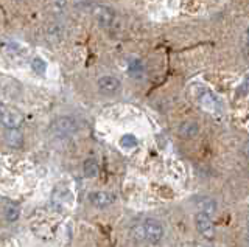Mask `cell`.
I'll use <instances>...</instances> for the list:
<instances>
[{"instance_id": "5b68a950", "label": "cell", "mask_w": 249, "mask_h": 247, "mask_svg": "<svg viewBox=\"0 0 249 247\" xmlns=\"http://www.w3.org/2000/svg\"><path fill=\"white\" fill-rule=\"evenodd\" d=\"M93 17L101 27H111L115 20V13L112 8H109L106 5H95L93 6Z\"/></svg>"}, {"instance_id": "9c48e42d", "label": "cell", "mask_w": 249, "mask_h": 247, "mask_svg": "<svg viewBox=\"0 0 249 247\" xmlns=\"http://www.w3.org/2000/svg\"><path fill=\"white\" fill-rule=\"evenodd\" d=\"M178 132L182 138H193L195 135H198L199 126L195 121H184L182 125L178 128Z\"/></svg>"}, {"instance_id": "e0dca14e", "label": "cell", "mask_w": 249, "mask_h": 247, "mask_svg": "<svg viewBox=\"0 0 249 247\" xmlns=\"http://www.w3.org/2000/svg\"><path fill=\"white\" fill-rule=\"evenodd\" d=\"M245 53L249 58V28L246 30V34H245Z\"/></svg>"}, {"instance_id": "5bb4252c", "label": "cell", "mask_w": 249, "mask_h": 247, "mask_svg": "<svg viewBox=\"0 0 249 247\" xmlns=\"http://www.w3.org/2000/svg\"><path fill=\"white\" fill-rule=\"evenodd\" d=\"M120 145H122V148H124V149H132V148H136V146L139 145V140L132 134H126V135H123L120 138Z\"/></svg>"}, {"instance_id": "52a82bcc", "label": "cell", "mask_w": 249, "mask_h": 247, "mask_svg": "<svg viewBox=\"0 0 249 247\" xmlns=\"http://www.w3.org/2000/svg\"><path fill=\"white\" fill-rule=\"evenodd\" d=\"M89 200H90V204L93 207L106 208V207L114 204L115 198L111 195V193H107V191H93V193H90V195H89Z\"/></svg>"}, {"instance_id": "277c9868", "label": "cell", "mask_w": 249, "mask_h": 247, "mask_svg": "<svg viewBox=\"0 0 249 247\" xmlns=\"http://www.w3.org/2000/svg\"><path fill=\"white\" fill-rule=\"evenodd\" d=\"M0 121H2L3 126L8 129H18L22 125L23 117L19 111L11 109V107H6V106H0Z\"/></svg>"}, {"instance_id": "ac0fdd59", "label": "cell", "mask_w": 249, "mask_h": 247, "mask_svg": "<svg viewBox=\"0 0 249 247\" xmlns=\"http://www.w3.org/2000/svg\"><path fill=\"white\" fill-rule=\"evenodd\" d=\"M243 152H245L246 159L249 160V140H248V142H246V145H245V148H243Z\"/></svg>"}, {"instance_id": "2e32d148", "label": "cell", "mask_w": 249, "mask_h": 247, "mask_svg": "<svg viewBox=\"0 0 249 247\" xmlns=\"http://www.w3.org/2000/svg\"><path fill=\"white\" fill-rule=\"evenodd\" d=\"M5 216H6V219L8 221H16L19 218V208L18 207H6V210H5Z\"/></svg>"}, {"instance_id": "3957f363", "label": "cell", "mask_w": 249, "mask_h": 247, "mask_svg": "<svg viewBox=\"0 0 249 247\" xmlns=\"http://www.w3.org/2000/svg\"><path fill=\"white\" fill-rule=\"evenodd\" d=\"M195 226H196L198 233L206 238V239H213L215 236V227H213V222L212 218L206 213H201L198 212L196 216H195Z\"/></svg>"}, {"instance_id": "6da1fadb", "label": "cell", "mask_w": 249, "mask_h": 247, "mask_svg": "<svg viewBox=\"0 0 249 247\" xmlns=\"http://www.w3.org/2000/svg\"><path fill=\"white\" fill-rule=\"evenodd\" d=\"M78 131L76 120L72 117H59L50 125V132L58 138L72 137Z\"/></svg>"}, {"instance_id": "30bf717a", "label": "cell", "mask_w": 249, "mask_h": 247, "mask_svg": "<svg viewBox=\"0 0 249 247\" xmlns=\"http://www.w3.org/2000/svg\"><path fill=\"white\" fill-rule=\"evenodd\" d=\"M201 104L204 109H207L209 112H218L220 111V106H218V101H216V98L210 94V92H204V94L201 95Z\"/></svg>"}, {"instance_id": "d6986e66", "label": "cell", "mask_w": 249, "mask_h": 247, "mask_svg": "<svg viewBox=\"0 0 249 247\" xmlns=\"http://www.w3.org/2000/svg\"><path fill=\"white\" fill-rule=\"evenodd\" d=\"M246 227H248V231H249V213L246 216Z\"/></svg>"}, {"instance_id": "8992f818", "label": "cell", "mask_w": 249, "mask_h": 247, "mask_svg": "<svg viewBox=\"0 0 249 247\" xmlns=\"http://www.w3.org/2000/svg\"><path fill=\"white\" fill-rule=\"evenodd\" d=\"M98 90L105 95H114L120 90L122 82L114 76H101L98 80Z\"/></svg>"}, {"instance_id": "7a4b0ae2", "label": "cell", "mask_w": 249, "mask_h": 247, "mask_svg": "<svg viewBox=\"0 0 249 247\" xmlns=\"http://www.w3.org/2000/svg\"><path fill=\"white\" fill-rule=\"evenodd\" d=\"M142 227H143V235H145V241L146 243L158 244L163 238V227L158 221L146 219V221L142 222Z\"/></svg>"}, {"instance_id": "ba28073f", "label": "cell", "mask_w": 249, "mask_h": 247, "mask_svg": "<svg viewBox=\"0 0 249 247\" xmlns=\"http://www.w3.org/2000/svg\"><path fill=\"white\" fill-rule=\"evenodd\" d=\"M70 193L67 188H56L53 193V205L58 208V212H62L70 202Z\"/></svg>"}, {"instance_id": "7c38bea8", "label": "cell", "mask_w": 249, "mask_h": 247, "mask_svg": "<svg viewBox=\"0 0 249 247\" xmlns=\"http://www.w3.org/2000/svg\"><path fill=\"white\" fill-rule=\"evenodd\" d=\"M83 169H84V176L86 177H97L98 176V171H100V166L97 164V160L88 159V160L84 162Z\"/></svg>"}, {"instance_id": "8fae6325", "label": "cell", "mask_w": 249, "mask_h": 247, "mask_svg": "<svg viewBox=\"0 0 249 247\" xmlns=\"http://www.w3.org/2000/svg\"><path fill=\"white\" fill-rule=\"evenodd\" d=\"M196 205L201 210V213H206V214H213L216 212V202L213 199L210 198H201L196 200Z\"/></svg>"}, {"instance_id": "4fadbf2b", "label": "cell", "mask_w": 249, "mask_h": 247, "mask_svg": "<svg viewBox=\"0 0 249 247\" xmlns=\"http://www.w3.org/2000/svg\"><path fill=\"white\" fill-rule=\"evenodd\" d=\"M5 138L11 146H20L23 142V137L18 129H8L6 134H5Z\"/></svg>"}, {"instance_id": "9a60e30c", "label": "cell", "mask_w": 249, "mask_h": 247, "mask_svg": "<svg viewBox=\"0 0 249 247\" xmlns=\"http://www.w3.org/2000/svg\"><path fill=\"white\" fill-rule=\"evenodd\" d=\"M31 68H33V72H36L39 75H44L47 70V64L42 58H35L33 61H31Z\"/></svg>"}]
</instances>
